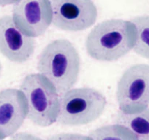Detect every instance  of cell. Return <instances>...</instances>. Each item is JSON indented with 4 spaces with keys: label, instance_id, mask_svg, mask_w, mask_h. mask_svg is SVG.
I'll list each match as a JSON object with an SVG mask.
<instances>
[{
    "label": "cell",
    "instance_id": "obj_1",
    "mask_svg": "<svg viewBox=\"0 0 149 140\" xmlns=\"http://www.w3.org/2000/svg\"><path fill=\"white\" fill-rule=\"evenodd\" d=\"M136 38V28L130 21L106 20L90 31L86 40V50L93 59L113 62L133 50Z\"/></svg>",
    "mask_w": 149,
    "mask_h": 140
},
{
    "label": "cell",
    "instance_id": "obj_2",
    "mask_svg": "<svg viewBox=\"0 0 149 140\" xmlns=\"http://www.w3.org/2000/svg\"><path fill=\"white\" fill-rule=\"evenodd\" d=\"M37 68L55 87L59 96L72 89L81 71L78 50L66 39L55 40L46 45L38 56Z\"/></svg>",
    "mask_w": 149,
    "mask_h": 140
},
{
    "label": "cell",
    "instance_id": "obj_3",
    "mask_svg": "<svg viewBox=\"0 0 149 140\" xmlns=\"http://www.w3.org/2000/svg\"><path fill=\"white\" fill-rule=\"evenodd\" d=\"M19 90L26 99L29 121L40 127H48L56 122L60 96L49 80L40 74H30L22 80Z\"/></svg>",
    "mask_w": 149,
    "mask_h": 140
},
{
    "label": "cell",
    "instance_id": "obj_4",
    "mask_svg": "<svg viewBox=\"0 0 149 140\" xmlns=\"http://www.w3.org/2000/svg\"><path fill=\"white\" fill-rule=\"evenodd\" d=\"M106 106L105 96L97 90L91 88H72L60 96L57 122L70 126L86 125L98 119Z\"/></svg>",
    "mask_w": 149,
    "mask_h": 140
},
{
    "label": "cell",
    "instance_id": "obj_5",
    "mask_svg": "<svg viewBox=\"0 0 149 140\" xmlns=\"http://www.w3.org/2000/svg\"><path fill=\"white\" fill-rule=\"evenodd\" d=\"M116 98L120 112L127 115L148 108V64H134L124 71L117 85Z\"/></svg>",
    "mask_w": 149,
    "mask_h": 140
},
{
    "label": "cell",
    "instance_id": "obj_6",
    "mask_svg": "<svg viewBox=\"0 0 149 140\" xmlns=\"http://www.w3.org/2000/svg\"><path fill=\"white\" fill-rule=\"evenodd\" d=\"M52 24L67 31H81L92 26L98 16L91 0H52Z\"/></svg>",
    "mask_w": 149,
    "mask_h": 140
},
{
    "label": "cell",
    "instance_id": "obj_7",
    "mask_svg": "<svg viewBox=\"0 0 149 140\" xmlns=\"http://www.w3.org/2000/svg\"><path fill=\"white\" fill-rule=\"evenodd\" d=\"M12 18L15 26L25 35L32 38L42 36L52 24L51 1H15Z\"/></svg>",
    "mask_w": 149,
    "mask_h": 140
},
{
    "label": "cell",
    "instance_id": "obj_8",
    "mask_svg": "<svg viewBox=\"0 0 149 140\" xmlns=\"http://www.w3.org/2000/svg\"><path fill=\"white\" fill-rule=\"evenodd\" d=\"M36 48L34 38L26 36L15 26L12 16L0 18V53L16 64L30 59Z\"/></svg>",
    "mask_w": 149,
    "mask_h": 140
},
{
    "label": "cell",
    "instance_id": "obj_9",
    "mask_svg": "<svg viewBox=\"0 0 149 140\" xmlns=\"http://www.w3.org/2000/svg\"><path fill=\"white\" fill-rule=\"evenodd\" d=\"M27 113L26 99L20 90L7 88L0 91V140L15 134Z\"/></svg>",
    "mask_w": 149,
    "mask_h": 140
},
{
    "label": "cell",
    "instance_id": "obj_10",
    "mask_svg": "<svg viewBox=\"0 0 149 140\" xmlns=\"http://www.w3.org/2000/svg\"><path fill=\"white\" fill-rule=\"evenodd\" d=\"M116 124L124 125L134 134L137 140H149V107L132 115L118 112Z\"/></svg>",
    "mask_w": 149,
    "mask_h": 140
},
{
    "label": "cell",
    "instance_id": "obj_11",
    "mask_svg": "<svg viewBox=\"0 0 149 140\" xmlns=\"http://www.w3.org/2000/svg\"><path fill=\"white\" fill-rule=\"evenodd\" d=\"M137 31L133 51L143 58L149 60V15L137 16L131 20Z\"/></svg>",
    "mask_w": 149,
    "mask_h": 140
},
{
    "label": "cell",
    "instance_id": "obj_12",
    "mask_svg": "<svg viewBox=\"0 0 149 140\" xmlns=\"http://www.w3.org/2000/svg\"><path fill=\"white\" fill-rule=\"evenodd\" d=\"M89 137L94 140H137L129 128L120 124L99 127L90 132Z\"/></svg>",
    "mask_w": 149,
    "mask_h": 140
},
{
    "label": "cell",
    "instance_id": "obj_13",
    "mask_svg": "<svg viewBox=\"0 0 149 140\" xmlns=\"http://www.w3.org/2000/svg\"><path fill=\"white\" fill-rule=\"evenodd\" d=\"M48 140H94L89 136L77 133H60L51 136Z\"/></svg>",
    "mask_w": 149,
    "mask_h": 140
},
{
    "label": "cell",
    "instance_id": "obj_14",
    "mask_svg": "<svg viewBox=\"0 0 149 140\" xmlns=\"http://www.w3.org/2000/svg\"><path fill=\"white\" fill-rule=\"evenodd\" d=\"M10 140H44L40 137L31 134L26 132H21L15 134L11 137Z\"/></svg>",
    "mask_w": 149,
    "mask_h": 140
},
{
    "label": "cell",
    "instance_id": "obj_15",
    "mask_svg": "<svg viewBox=\"0 0 149 140\" xmlns=\"http://www.w3.org/2000/svg\"><path fill=\"white\" fill-rule=\"evenodd\" d=\"M2 64H1V63H0V75H1V72H2Z\"/></svg>",
    "mask_w": 149,
    "mask_h": 140
}]
</instances>
